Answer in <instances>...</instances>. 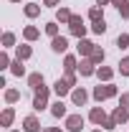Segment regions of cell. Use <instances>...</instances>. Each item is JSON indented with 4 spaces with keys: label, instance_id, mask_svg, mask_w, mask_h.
<instances>
[{
    "label": "cell",
    "instance_id": "obj_32",
    "mask_svg": "<svg viewBox=\"0 0 129 132\" xmlns=\"http://www.w3.org/2000/svg\"><path fill=\"white\" fill-rule=\"evenodd\" d=\"M8 66H10V61H8V56L3 53V56H0V69H8Z\"/></svg>",
    "mask_w": 129,
    "mask_h": 132
},
{
    "label": "cell",
    "instance_id": "obj_34",
    "mask_svg": "<svg viewBox=\"0 0 129 132\" xmlns=\"http://www.w3.org/2000/svg\"><path fill=\"white\" fill-rule=\"evenodd\" d=\"M66 81H68V84H76V76H73V71H68V74H66Z\"/></svg>",
    "mask_w": 129,
    "mask_h": 132
},
{
    "label": "cell",
    "instance_id": "obj_4",
    "mask_svg": "<svg viewBox=\"0 0 129 132\" xmlns=\"http://www.w3.org/2000/svg\"><path fill=\"white\" fill-rule=\"evenodd\" d=\"M68 26H71V33H73V36H84V33H86V26H84V23H81V18L79 15H73L71 18V20H68Z\"/></svg>",
    "mask_w": 129,
    "mask_h": 132
},
{
    "label": "cell",
    "instance_id": "obj_19",
    "mask_svg": "<svg viewBox=\"0 0 129 132\" xmlns=\"http://www.w3.org/2000/svg\"><path fill=\"white\" fill-rule=\"evenodd\" d=\"M23 36H25L28 41H33V38H38V28H33V26H28V28L23 31Z\"/></svg>",
    "mask_w": 129,
    "mask_h": 132
},
{
    "label": "cell",
    "instance_id": "obj_13",
    "mask_svg": "<svg viewBox=\"0 0 129 132\" xmlns=\"http://www.w3.org/2000/svg\"><path fill=\"white\" fill-rule=\"evenodd\" d=\"M13 117H15V112H13V109L8 107V109L3 112V117H0V125H3V127H10V122H13Z\"/></svg>",
    "mask_w": 129,
    "mask_h": 132
},
{
    "label": "cell",
    "instance_id": "obj_22",
    "mask_svg": "<svg viewBox=\"0 0 129 132\" xmlns=\"http://www.w3.org/2000/svg\"><path fill=\"white\" fill-rule=\"evenodd\" d=\"M18 97H20L18 89H8V92H5V102H18Z\"/></svg>",
    "mask_w": 129,
    "mask_h": 132
},
{
    "label": "cell",
    "instance_id": "obj_14",
    "mask_svg": "<svg viewBox=\"0 0 129 132\" xmlns=\"http://www.w3.org/2000/svg\"><path fill=\"white\" fill-rule=\"evenodd\" d=\"M51 112H53V117H66V104L61 102V99H58V102L51 107Z\"/></svg>",
    "mask_w": 129,
    "mask_h": 132
},
{
    "label": "cell",
    "instance_id": "obj_12",
    "mask_svg": "<svg viewBox=\"0 0 129 132\" xmlns=\"http://www.w3.org/2000/svg\"><path fill=\"white\" fill-rule=\"evenodd\" d=\"M91 122H96V125H104L106 122V114H104V109H91Z\"/></svg>",
    "mask_w": 129,
    "mask_h": 132
},
{
    "label": "cell",
    "instance_id": "obj_16",
    "mask_svg": "<svg viewBox=\"0 0 129 132\" xmlns=\"http://www.w3.org/2000/svg\"><path fill=\"white\" fill-rule=\"evenodd\" d=\"M31 46H18V61H23V59H31Z\"/></svg>",
    "mask_w": 129,
    "mask_h": 132
},
{
    "label": "cell",
    "instance_id": "obj_23",
    "mask_svg": "<svg viewBox=\"0 0 129 132\" xmlns=\"http://www.w3.org/2000/svg\"><path fill=\"white\" fill-rule=\"evenodd\" d=\"M96 74H99V79H104V81H109V79H112V69H104V66H101Z\"/></svg>",
    "mask_w": 129,
    "mask_h": 132
},
{
    "label": "cell",
    "instance_id": "obj_29",
    "mask_svg": "<svg viewBox=\"0 0 129 132\" xmlns=\"http://www.w3.org/2000/svg\"><path fill=\"white\" fill-rule=\"evenodd\" d=\"M76 69V59L73 56H66V71H73Z\"/></svg>",
    "mask_w": 129,
    "mask_h": 132
},
{
    "label": "cell",
    "instance_id": "obj_10",
    "mask_svg": "<svg viewBox=\"0 0 129 132\" xmlns=\"http://www.w3.org/2000/svg\"><path fill=\"white\" fill-rule=\"evenodd\" d=\"M23 127H25V132H38V130H41V125H38V119H35V117H25Z\"/></svg>",
    "mask_w": 129,
    "mask_h": 132
},
{
    "label": "cell",
    "instance_id": "obj_35",
    "mask_svg": "<svg viewBox=\"0 0 129 132\" xmlns=\"http://www.w3.org/2000/svg\"><path fill=\"white\" fill-rule=\"evenodd\" d=\"M114 5H116V8H122V5H124V3H129V0H112Z\"/></svg>",
    "mask_w": 129,
    "mask_h": 132
},
{
    "label": "cell",
    "instance_id": "obj_37",
    "mask_svg": "<svg viewBox=\"0 0 129 132\" xmlns=\"http://www.w3.org/2000/svg\"><path fill=\"white\" fill-rule=\"evenodd\" d=\"M46 132H61V130H58V127H48Z\"/></svg>",
    "mask_w": 129,
    "mask_h": 132
},
{
    "label": "cell",
    "instance_id": "obj_5",
    "mask_svg": "<svg viewBox=\"0 0 129 132\" xmlns=\"http://www.w3.org/2000/svg\"><path fill=\"white\" fill-rule=\"evenodd\" d=\"M51 48L56 51V53H63V51L68 48V41H66L63 36H56V38H53V43H51Z\"/></svg>",
    "mask_w": 129,
    "mask_h": 132
},
{
    "label": "cell",
    "instance_id": "obj_21",
    "mask_svg": "<svg viewBox=\"0 0 129 132\" xmlns=\"http://www.w3.org/2000/svg\"><path fill=\"white\" fill-rule=\"evenodd\" d=\"M91 61H94V64H101V61H104V51H101V48H94V53H91Z\"/></svg>",
    "mask_w": 129,
    "mask_h": 132
},
{
    "label": "cell",
    "instance_id": "obj_15",
    "mask_svg": "<svg viewBox=\"0 0 129 132\" xmlns=\"http://www.w3.org/2000/svg\"><path fill=\"white\" fill-rule=\"evenodd\" d=\"M94 43L91 41H79V53H94Z\"/></svg>",
    "mask_w": 129,
    "mask_h": 132
},
{
    "label": "cell",
    "instance_id": "obj_1",
    "mask_svg": "<svg viewBox=\"0 0 129 132\" xmlns=\"http://www.w3.org/2000/svg\"><path fill=\"white\" fill-rule=\"evenodd\" d=\"M43 107H48V89H46V86L38 89V92H35V99H33V109H35V112H41Z\"/></svg>",
    "mask_w": 129,
    "mask_h": 132
},
{
    "label": "cell",
    "instance_id": "obj_39",
    "mask_svg": "<svg viewBox=\"0 0 129 132\" xmlns=\"http://www.w3.org/2000/svg\"><path fill=\"white\" fill-rule=\"evenodd\" d=\"M13 3H20V0H13Z\"/></svg>",
    "mask_w": 129,
    "mask_h": 132
},
{
    "label": "cell",
    "instance_id": "obj_17",
    "mask_svg": "<svg viewBox=\"0 0 129 132\" xmlns=\"http://www.w3.org/2000/svg\"><path fill=\"white\" fill-rule=\"evenodd\" d=\"M38 13H41V8H38L35 3H31V5H25V15H28V18H35Z\"/></svg>",
    "mask_w": 129,
    "mask_h": 132
},
{
    "label": "cell",
    "instance_id": "obj_36",
    "mask_svg": "<svg viewBox=\"0 0 129 132\" xmlns=\"http://www.w3.org/2000/svg\"><path fill=\"white\" fill-rule=\"evenodd\" d=\"M46 5H58V0H46Z\"/></svg>",
    "mask_w": 129,
    "mask_h": 132
},
{
    "label": "cell",
    "instance_id": "obj_30",
    "mask_svg": "<svg viewBox=\"0 0 129 132\" xmlns=\"http://www.w3.org/2000/svg\"><path fill=\"white\" fill-rule=\"evenodd\" d=\"M89 18H91V20H101V10H99V8H91Z\"/></svg>",
    "mask_w": 129,
    "mask_h": 132
},
{
    "label": "cell",
    "instance_id": "obj_6",
    "mask_svg": "<svg viewBox=\"0 0 129 132\" xmlns=\"http://www.w3.org/2000/svg\"><path fill=\"white\" fill-rule=\"evenodd\" d=\"M68 89H71V84L66 81V79H58V81L53 84V92H56L58 97H63V94H68Z\"/></svg>",
    "mask_w": 129,
    "mask_h": 132
},
{
    "label": "cell",
    "instance_id": "obj_7",
    "mask_svg": "<svg viewBox=\"0 0 129 132\" xmlns=\"http://www.w3.org/2000/svg\"><path fill=\"white\" fill-rule=\"evenodd\" d=\"M28 86L35 89V92L43 89V74H31V76H28Z\"/></svg>",
    "mask_w": 129,
    "mask_h": 132
},
{
    "label": "cell",
    "instance_id": "obj_18",
    "mask_svg": "<svg viewBox=\"0 0 129 132\" xmlns=\"http://www.w3.org/2000/svg\"><path fill=\"white\" fill-rule=\"evenodd\" d=\"M10 71H13L15 76H23V74H25V69H23L20 61H13V64H10Z\"/></svg>",
    "mask_w": 129,
    "mask_h": 132
},
{
    "label": "cell",
    "instance_id": "obj_28",
    "mask_svg": "<svg viewBox=\"0 0 129 132\" xmlns=\"http://www.w3.org/2000/svg\"><path fill=\"white\" fill-rule=\"evenodd\" d=\"M13 43H15V36L13 33H5L3 36V46H13Z\"/></svg>",
    "mask_w": 129,
    "mask_h": 132
},
{
    "label": "cell",
    "instance_id": "obj_31",
    "mask_svg": "<svg viewBox=\"0 0 129 132\" xmlns=\"http://www.w3.org/2000/svg\"><path fill=\"white\" fill-rule=\"evenodd\" d=\"M119 13H122V18H129V3H124V5L119 8Z\"/></svg>",
    "mask_w": 129,
    "mask_h": 132
},
{
    "label": "cell",
    "instance_id": "obj_27",
    "mask_svg": "<svg viewBox=\"0 0 129 132\" xmlns=\"http://www.w3.org/2000/svg\"><path fill=\"white\" fill-rule=\"evenodd\" d=\"M46 33L56 38V36H58V26H56V23H48V26H46Z\"/></svg>",
    "mask_w": 129,
    "mask_h": 132
},
{
    "label": "cell",
    "instance_id": "obj_26",
    "mask_svg": "<svg viewBox=\"0 0 129 132\" xmlns=\"http://www.w3.org/2000/svg\"><path fill=\"white\" fill-rule=\"evenodd\" d=\"M119 71H122L124 76H129V59H122V61H119Z\"/></svg>",
    "mask_w": 129,
    "mask_h": 132
},
{
    "label": "cell",
    "instance_id": "obj_2",
    "mask_svg": "<svg viewBox=\"0 0 129 132\" xmlns=\"http://www.w3.org/2000/svg\"><path fill=\"white\" fill-rule=\"evenodd\" d=\"M114 94H116V86H112V84H106V86H96V89H94V99H99V102L114 97Z\"/></svg>",
    "mask_w": 129,
    "mask_h": 132
},
{
    "label": "cell",
    "instance_id": "obj_11",
    "mask_svg": "<svg viewBox=\"0 0 129 132\" xmlns=\"http://www.w3.org/2000/svg\"><path fill=\"white\" fill-rule=\"evenodd\" d=\"M127 109H124V107H119V109H114V114H112V119L114 122H116V125H122V122H127Z\"/></svg>",
    "mask_w": 129,
    "mask_h": 132
},
{
    "label": "cell",
    "instance_id": "obj_20",
    "mask_svg": "<svg viewBox=\"0 0 129 132\" xmlns=\"http://www.w3.org/2000/svg\"><path fill=\"white\" fill-rule=\"evenodd\" d=\"M91 28H94V33H104V31H106V23H104V18H101V20H94V26H91Z\"/></svg>",
    "mask_w": 129,
    "mask_h": 132
},
{
    "label": "cell",
    "instance_id": "obj_8",
    "mask_svg": "<svg viewBox=\"0 0 129 132\" xmlns=\"http://www.w3.org/2000/svg\"><path fill=\"white\" fill-rule=\"evenodd\" d=\"M71 99H73V104H86L89 94H86L84 89H73V92H71Z\"/></svg>",
    "mask_w": 129,
    "mask_h": 132
},
{
    "label": "cell",
    "instance_id": "obj_40",
    "mask_svg": "<svg viewBox=\"0 0 129 132\" xmlns=\"http://www.w3.org/2000/svg\"><path fill=\"white\" fill-rule=\"evenodd\" d=\"M94 132H101V130H94Z\"/></svg>",
    "mask_w": 129,
    "mask_h": 132
},
{
    "label": "cell",
    "instance_id": "obj_25",
    "mask_svg": "<svg viewBox=\"0 0 129 132\" xmlns=\"http://www.w3.org/2000/svg\"><path fill=\"white\" fill-rule=\"evenodd\" d=\"M71 18H73V15H71V13H68L66 8H61V10H58V20H61V23H63V20H66V23H68Z\"/></svg>",
    "mask_w": 129,
    "mask_h": 132
},
{
    "label": "cell",
    "instance_id": "obj_38",
    "mask_svg": "<svg viewBox=\"0 0 129 132\" xmlns=\"http://www.w3.org/2000/svg\"><path fill=\"white\" fill-rule=\"evenodd\" d=\"M96 3H99V5H104V3H112V0H96Z\"/></svg>",
    "mask_w": 129,
    "mask_h": 132
},
{
    "label": "cell",
    "instance_id": "obj_3",
    "mask_svg": "<svg viewBox=\"0 0 129 132\" xmlns=\"http://www.w3.org/2000/svg\"><path fill=\"white\" fill-rule=\"evenodd\" d=\"M66 127H68V132H79L81 127H84V117L81 114H71L66 119Z\"/></svg>",
    "mask_w": 129,
    "mask_h": 132
},
{
    "label": "cell",
    "instance_id": "obj_9",
    "mask_svg": "<svg viewBox=\"0 0 129 132\" xmlns=\"http://www.w3.org/2000/svg\"><path fill=\"white\" fill-rule=\"evenodd\" d=\"M79 71H81V76H91V74H94V61H91V59H86V61H81Z\"/></svg>",
    "mask_w": 129,
    "mask_h": 132
},
{
    "label": "cell",
    "instance_id": "obj_24",
    "mask_svg": "<svg viewBox=\"0 0 129 132\" xmlns=\"http://www.w3.org/2000/svg\"><path fill=\"white\" fill-rule=\"evenodd\" d=\"M116 46H119V48H127V46H129V36H127V33H122V36L116 38Z\"/></svg>",
    "mask_w": 129,
    "mask_h": 132
},
{
    "label": "cell",
    "instance_id": "obj_33",
    "mask_svg": "<svg viewBox=\"0 0 129 132\" xmlns=\"http://www.w3.org/2000/svg\"><path fill=\"white\" fill-rule=\"evenodd\" d=\"M122 107L129 109V94H122Z\"/></svg>",
    "mask_w": 129,
    "mask_h": 132
}]
</instances>
